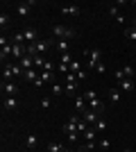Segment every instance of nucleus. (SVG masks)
Instances as JSON below:
<instances>
[{
	"mask_svg": "<svg viewBox=\"0 0 136 152\" xmlns=\"http://www.w3.org/2000/svg\"><path fill=\"white\" fill-rule=\"evenodd\" d=\"M84 148H86V150H95L97 143H95V141H84Z\"/></svg>",
	"mask_w": 136,
	"mask_h": 152,
	"instance_id": "34",
	"label": "nucleus"
},
{
	"mask_svg": "<svg viewBox=\"0 0 136 152\" xmlns=\"http://www.w3.org/2000/svg\"><path fill=\"white\" fill-rule=\"evenodd\" d=\"M52 77H55V73H52V70H41V73H39V80H41V82H52Z\"/></svg>",
	"mask_w": 136,
	"mask_h": 152,
	"instance_id": "22",
	"label": "nucleus"
},
{
	"mask_svg": "<svg viewBox=\"0 0 136 152\" xmlns=\"http://www.w3.org/2000/svg\"><path fill=\"white\" fill-rule=\"evenodd\" d=\"M9 25H12V18H9V14L2 9V12H0V27H2V30H7Z\"/></svg>",
	"mask_w": 136,
	"mask_h": 152,
	"instance_id": "19",
	"label": "nucleus"
},
{
	"mask_svg": "<svg viewBox=\"0 0 136 152\" xmlns=\"http://www.w3.org/2000/svg\"><path fill=\"white\" fill-rule=\"evenodd\" d=\"M77 152H89V150H86V148L82 145V148H77Z\"/></svg>",
	"mask_w": 136,
	"mask_h": 152,
	"instance_id": "38",
	"label": "nucleus"
},
{
	"mask_svg": "<svg viewBox=\"0 0 136 152\" xmlns=\"http://www.w3.org/2000/svg\"><path fill=\"white\" fill-rule=\"evenodd\" d=\"M109 16H111V18H116L118 23H127V18H125V14L120 12V9H118L116 5H111V7H109Z\"/></svg>",
	"mask_w": 136,
	"mask_h": 152,
	"instance_id": "10",
	"label": "nucleus"
},
{
	"mask_svg": "<svg viewBox=\"0 0 136 152\" xmlns=\"http://www.w3.org/2000/svg\"><path fill=\"white\" fill-rule=\"evenodd\" d=\"M41 107H43V109H50L52 107V100H50V98H41Z\"/></svg>",
	"mask_w": 136,
	"mask_h": 152,
	"instance_id": "33",
	"label": "nucleus"
},
{
	"mask_svg": "<svg viewBox=\"0 0 136 152\" xmlns=\"http://www.w3.org/2000/svg\"><path fill=\"white\" fill-rule=\"evenodd\" d=\"M123 152H132V150H123Z\"/></svg>",
	"mask_w": 136,
	"mask_h": 152,
	"instance_id": "40",
	"label": "nucleus"
},
{
	"mask_svg": "<svg viewBox=\"0 0 136 152\" xmlns=\"http://www.w3.org/2000/svg\"><path fill=\"white\" fill-rule=\"evenodd\" d=\"M52 34H55L57 39H64V41H71V39L77 37L75 27H66V25H55L52 27Z\"/></svg>",
	"mask_w": 136,
	"mask_h": 152,
	"instance_id": "1",
	"label": "nucleus"
},
{
	"mask_svg": "<svg viewBox=\"0 0 136 152\" xmlns=\"http://www.w3.org/2000/svg\"><path fill=\"white\" fill-rule=\"evenodd\" d=\"M95 70L100 73V75H104V73H107V66H104V61H102V64H97V66H95Z\"/></svg>",
	"mask_w": 136,
	"mask_h": 152,
	"instance_id": "35",
	"label": "nucleus"
},
{
	"mask_svg": "<svg viewBox=\"0 0 136 152\" xmlns=\"http://www.w3.org/2000/svg\"><path fill=\"white\" fill-rule=\"evenodd\" d=\"M93 98H97V93H95V91H91V89H89V91H84V100H86V102H91Z\"/></svg>",
	"mask_w": 136,
	"mask_h": 152,
	"instance_id": "32",
	"label": "nucleus"
},
{
	"mask_svg": "<svg viewBox=\"0 0 136 152\" xmlns=\"http://www.w3.org/2000/svg\"><path fill=\"white\" fill-rule=\"evenodd\" d=\"M52 93H55V95H66V89L61 86V82H55V84H52Z\"/></svg>",
	"mask_w": 136,
	"mask_h": 152,
	"instance_id": "26",
	"label": "nucleus"
},
{
	"mask_svg": "<svg viewBox=\"0 0 136 152\" xmlns=\"http://www.w3.org/2000/svg\"><path fill=\"white\" fill-rule=\"evenodd\" d=\"M2 80H5V82H12V80H16V77H14L12 61H9V64H2Z\"/></svg>",
	"mask_w": 136,
	"mask_h": 152,
	"instance_id": "11",
	"label": "nucleus"
},
{
	"mask_svg": "<svg viewBox=\"0 0 136 152\" xmlns=\"http://www.w3.org/2000/svg\"><path fill=\"white\" fill-rule=\"evenodd\" d=\"M89 109H93V111H97V114H104V104L100 98H93V100L89 102Z\"/></svg>",
	"mask_w": 136,
	"mask_h": 152,
	"instance_id": "16",
	"label": "nucleus"
},
{
	"mask_svg": "<svg viewBox=\"0 0 136 152\" xmlns=\"http://www.w3.org/2000/svg\"><path fill=\"white\" fill-rule=\"evenodd\" d=\"M97 148H100L102 152H107V150L111 148V141L107 139V136H100V141H97Z\"/></svg>",
	"mask_w": 136,
	"mask_h": 152,
	"instance_id": "23",
	"label": "nucleus"
},
{
	"mask_svg": "<svg viewBox=\"0 0 136 152\" xmlns=\"http://www.w3.org/2000/svg\"><path fill=\"white\" fill-rule=\"evenodd\" d=\"M132 25H134V27H136V20H134V23H132Z\"/></svg>",
	"mask_w": 136,
	"mask_h": 152,
	"instance_id": "39",
	"label": "nucleus"
},
{
	"mask_svg": "<svg viewBox=\"0 0 136 152\" xmlns=\"http://www.w3.org/2000/svg\"><path fill=\"white\" fill-rule=\"evenodd\" d=\"M20 68H23V70H30V68H34V57H30V55H25V57H23V59H20Z\"/></svg>",
	"mask_w": 136,
	"mask_h": 152,
	"instance_id": "18",
	"label": "nucleus"
},
{
	"mask_svg": "<svg viewBox=\"0 0 136 152\" xmlns=\"http://www.w3.org/2000/svg\"><path fill=\"white\" fill-rule=\"evenodd\" d=\"M125 37L129 39V41H136V27H134V25L127 27V30H125Z\"/></svg>",
	"mask_w": 136,
	"mask_h": 152,
	"instance_id": "28",
	"label": "nucleus"
},
{
	"mask_svg": "<svg viewBox=\"0 0 136 152\" xmlns=\"http://www.w3.org/2000/svg\"><path fill=\"white\" fill-rule=\"evenodd\" d=\"M79 70H82V61H73V64H71V73H75V75H77Z\"/></svg>",
	"mask_w": 136,
	"mask_h": 152,
	"instance_id": "30",
	"label": "nucleus"
},
{
	"mask_svg": "<svg viewBox=\"0 0 136 152\" xmlns=\"http://www.w3.org/2000/svg\"><path fill=\"white\" fill-rule=\"evenodd\" d=\"M100 116H102V114H97V111H93V109H86L84 114H82V121H86L91 127H93V125L97 123V118H100Z\"/></svg>",
	"mask_w": 136,
	"mask_h": 152,
	"instance_id": "7",
	"label": "nucleus"
},
{
	"mask_svg": "<svg viewBox=\"0 0 136 152\" xmlns=\"http://www.w3.org/2000/svg\"><path fill=\"white\" fill-rule=\"evenodd\" d=\"M75 86H77V82H64V89H66V95H77V91H75Z\"/></svg>",
	"mask_w": 136,
	"mask_h": 152,
	"instance_id": "21",
	"label": "nucleus"
},
{
	"mask_svg": "<svg viewBox=\"0 0 136 152\" xmlns=\"http://www.w3.org/2000/svg\"><path fill=\"white\" fill-rule=\"evenodd\" d=\"M2 93L7 95V98H16V93H18V84L14 82H2Z\"/></svg>",
	"mask_w": 136,
	"mask_h": 152,
	"instance_id": "6",
	"label": "nucleus"
},
{
	"mask_svg": "<svg viewBox=\"0 0 136 152\" xmlns=\"http://www.w3.org/2000/svg\"><path fill=\"white\" fill-rule=\"evenodd\" d=\"M113 77H116V82H120V80H125V73H123V68H120V70H116V75H113Z\"/></svg>",
	"mask_w": 136,
	"mask_h": 152,
	"instance_id": "36",
	"label": "nucleus"
},
{
	"mask_svg": "<svg viewBox=\"0 0 136 152\" xmlns=\"http://www.w3.org/2000/svg\"><path fill=\"white\" fill-rule=\"evenodd\" d=\"M2 109H5V111H16V109H18V98H7V95H5Z\"/></svg>",
	"mask_w": 136,
	"mask_h": 152,
	"instance_id": "9",
	"label": "nucleus"
},
{
	"mask_svg": "<svg viewBox=\"0 0 136 152\" xmlns=\"http://www.w3.org/2000/svg\"><path fill=\"white\" fill-rule=\"evenodd\" d=\"M84 57L89 59V68H91V70H95L97 64H102V52L97 50V48H95V50L86 48V50H84Z\"/></svg>",
	"mask_w": 136,
	"mask_h": 152,
	"instance_id": "3",
	"label": "nucleus"
},
{
	"mask_svg": "<svg viewBox=\"0 0 136 152\" xmlns=\"http://www.w3.org/2000/svg\"><path fill=\"white\" fill-rule=\"evenodd\" d=\"M123 73H125V77H127V80H132V77H134V68H132V66H123Z\"/></svg>",
	"mask_w": 136,
	"mask_h": 152,
	"instance_id": "31",
	"label": "nucleus"
},
{
	"mask_svg": "<svg viewBox=\"0 0 136 152\" xmlns=\"http://www.w3.org/2000/svg\"><path fill=\"white\" fill-rule=\"evenodd\" d=\"M82 80H86V70H84V68L77 73V82H82Z\"/></svg>",
	"mask_w": 136,
	"mask_h": 152,
	"instance_id": "37",
	"label": "nucleus"
},
{
	"mask_svg": "<svg viewBox=\"0 0 136 152\" xmlns=\"http://www.w3.org/2000/svg\"><path fill=\"white\" fill-rule=\"evenodd\" d=\"M59 64H64V66H71V64H73V55H71V52H64V55H59Z\"/></svg>",
	"mask_w": 136,
	"mask_h": 152,
	"instance_id": "24",
	"label": "nucleus"
},
{
	"mask_svg": "<svg viewBox=\"0 0 136 152\" xmlns=\"http://www.w3.org/2000/svg\"><path fill=\"white\" fill-rule=\"evenodd\" d=\"M89 127H91V125H89L86 121H79V123H77V132H79V134H84L86 129H89Z\"/></svg>",
	"mask_w": 136,
	"mask_h": 152,
	"instance_id": "29",
	"label": "nucleus"
},
{
	"mask_svg": "<svg viewBox=\"0 0 136 152\" xmlns=\"http://www.w3.org/2000/svg\"><path fill=\"white\" fill-rule=\"evenodd\" d=\"M36 143H39V136H36L34 132H30V134L25 136V148H27L30 152H34V150H36Z\"/></svg>",
	"mask_w": 136,
	"mask_h": 152,
	"instance_id": "8",
	"label": "nucleus"
},
{
	"mask_svg": "<svg viewBox=\"0 0 136 152\" xmlns=\"http://www.w3.org/2000/svg\"><path fill=\"white\" fill-rule=\"evenodd\" d=\"M109 98L113 102H120L123 100V95H120V89H109Z\"/></svg>",
	"mask_w": 136,
	"mask_h": 152,
	"instance_id": "27",
	"label": "nucleus"
},
{
	"mask_svg": "<svg viewBox=\"0 0 136 152\" xmlns=\"http://www.w3.org/2000/svg\"><path fill=\"white\" fill-rule=\"evenodd\" d=\"M0 59H2V64L12 61V41H9L5 34L0 37Z\"/></svg>",
	"mask_w": 136,
	"mask_h": 152,
	"instance_id": "2",
	"label": "nucleus"
},
{
	"mask_svg": "<svg viewBox=\"0 0 136 152\" xmlns=\"http://www.w3.org/2000/svg\"><path fill=\"white\" fill-rule=\"evenodd\" d=\"M82 136H84V141H95V136H97L95 127H89V129H86V132L82 134Z\"/></svg>",
	"mask_w": 136,
	"mask_h": 152,
	"instance_id": "25",
	"label": "nucleus"
},
{
	"mask_svg": "<svg viewBox=\"0 0 136 152\" xmlns=\"http://www.w3.org/2000/svg\"><path fill=\"white\" fill-rule=\"evenodd\" d=\"M55 48H57L59 55H64V52H71V50H68V48H71V43H68V41H64V39H57Z\"/></svg>",
	"mask_w": 136,
	"mask_h": 152,
	"instance_id": "17",
	"label": "nucleus"
},
{
	"mask_svg": "<svg viewBox=\"0 0 136 152\" xmlns=\"http://www.w3.org/2000/svg\"><path fill=\"white\" fill-rule=\"evenodd\" d=\"M39 73L41 70L39 68H30V70H25V73H23V80H25V82H36V80H39Z\"/></svg>",
	"mask_w": 136,
	"mask_h": 152,
	"instance_id": "12",
	"label": "nucleus"
},
{
	"mask_svg": "<svg viewBox=\"0 0 136 152\" xmlns=\"http://www.w3.org/2000/svg\"><path fill=\"white\" fill-rule=\"evenodd\" d=\"M79 12H82V9H79L77 5H64V7H59V14L66 16V18H77Z\"/></svg>",
	"mask_w": 136,
	"mask_h": 152,
	"instance_id": "4",
	"label": "nucleus"
},
{
	"mask_svg": "<svg viewBox=\"0 0 136 152\" xmlns=\"http://www.w3.org/2000/svg\"><path fill=\"white\" fill-rule=\"evenodd\" d=\"M32 0H30V2H20L18 7H16V14H18V16H27V14H30V9H32Z\"/></svg>",
	"mask_w": 136,
	"mask_h": 152,
	"instance_id": "14",
	"label": "nucleus"
},
{
	"mask_svg": "<svg viewBox=\"0 0 136 152\" xmlns=\"http://www.w3.org/2000/svg\"><path fill=\"white\" fill-rule=\"evenodd\" d=\"M93 127H95L97 134H104V132H107V121H104V116H100V118H97V123H95Z\"/></svg>",
	"mask_w": 136,
	"mask_h": 152,
	"instance_id": "20",
	"label": "nucleus"
},
{
	"mask_svg": "<svg viewBox=\"0 0 136 152\" xmlns=\"http://www.w3.org/2000/svg\"><path fill=\"white\" fill-rule=\"evenodd\" d=\"M118 89L125 91V93H132V91H134V82L125 77V80H120V82H118Z\"/></svg>",
	"mask_w": 136,
	"mask_h": 152,
	"instance_id": "15",
	"label": "nucleus"
},
{
	"mask_svg": "<svg viewBox=\"0 0 136 152\" xmlns=\"http://www.w3.org/2000/svg\"><path fill=\"white\" fill-rule=\"evenodd\" d=\"M20 34H23L25 45H32V43H36V41H39V34H36V30H34V27H27V30H23Z\"/></svg>",
	"mask_w": 136,
	"mask_h": 152,
	"instance_id": "5",
	"label": "nucleus"
},
{
	"mask_svg": "<svg viewBox=\"0 0 136 152\" xmlns=\"http://www.w3.org/2000/svg\"><path fill=\"white\" fill-rule=\"evenodd\" d=\"M45 150H48V152H71V150H68V148L64 145V143H57V141H50Z\"/></svg>",
	"mask_w": 136,
	"mask_h": 152,
	"instance_id": "13",
	"label": "nucleus"
}]
</instances>
